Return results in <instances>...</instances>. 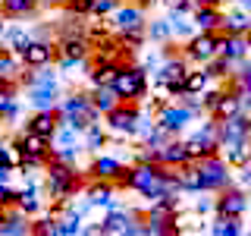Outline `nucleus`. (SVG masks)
<instances>
[{
    "instance_id": "obj_1",
    "label": "nucleus",
    "mask_w": 251,
    "mask_h": 236,
    "mask_svg": "<svg viewBox=\"0 0 251 236\" xmlns=\"http://www.w3.org/2000/svg\"><path fill=\"white\" fill-rule=\"evenodd\" d=\"M57 114H60V126H73L82 136L91 123H100V117H104L94 107V98L88 91H75V94H69V98H63L57 104Z\"/></svg>"
},
{
    "instance_id": "obj_2",
    "label": "nucleus",
    "mask_w": 251,
    "mask_h": 236,
    "mask_svg": "<svg viewBox=\"0 0 251 236\" xmlns=\"http://www.w3.org/2000/svg\"><path fill=\"white\" fill-rule=\"evenodd\" d=\"M78 189H82V173L75 170V164L50 157L47 161V195L53 202H69Z\"/></svg>"
},
{
    "instance_id": "obj_3",
    "label": "nucleus",
    "mask_w": 251,
    "mask_h": 236,
    "mask_svg": "<svg viewBox=\"0 0 251 236\" xmlns=\"http://www.w3.org/2000/svg\"><path fill=\"white\" fill-rule=\"evenodd\" d=\"M113 88H116V94H120V101L138 104V101L148 94V88H151L148 66H141V63H123L116 79H113Z\"/></svg>"
},
{
    "instance_id": "obj_4",
    "label": "nucleus",
    "mask_w": 251,
    "mask_h": 236,
    "mask_svg": "<svg viewBox=\"0 0 251 236\" xmlns=\"http://www.w3.org/2000/svg\"><path fill=\"white\" fill-rule=\"evenodd\" d=\"M88 57H91L88 35H60V41H57V66L63 73L88 63Z\"/></svg>"
},
{
    "instance_id": "obj_5",
    "label": "nucleus",
    "mask_w": 251,
    "mask_h": 236,
    "mask_svg": "<svg viewBox=\"0 0 251 236\" xmlns=\"http://www.w3.org/2000/svg\"><path fill=\"white\" fill-rule=\"evenodd\" d=\"M100 236H141L145 233V217H135L132 211H123V208H110L104 220H100Z\"/></svg>"
},
{
    "instance_id": "obj_6",
    "label": "nucleus",
    "mask_w": 251,
    "mask_h": 236,
    "mask_svg": "<svg viewBox=\"0 0 251 236\" xmlns=\"http://www.w3.org/2000/svg\"><path fill=\"white\" fill-rule=\"evenodd\" d=\"M195 117H198V114H195L185 101H173V104H160V107H157L154 120H157V126H163L167 132H173V136H182Z\"/></svg>"
},
{
    "instance_id": "obj_7",
    "label": "nucleus",
    "mask_w": 251,
    "mask_h": 236,
    "mask_svg": "<svg viewBox=\"0 0 251 236\" xmlns=\"http://www.w3.org/2000/svg\"><path fill=\"white\" fill-rule=\"evenodd\" d=\"M201 167V177H204V192H223V189H229L232 183V173H229V161L220 154H210L198 161Z\"/></svg>"
},
{
    "instance_id": "obj_8",
    "label": "nucleus",
    "mask_w": 251,
    "mask_h": 236,
    "mask_svg": "<svg viewBox=\"0 0 251 236\" xmlns=\"http://www.w3.org/2000/svg\"><path fill=\"white\" fill-rule=\"evenodd\" d=\"M160 177H163V167L157 161H138L132 167V179H129V189L145 199H154L157 195V186H160Z\"/></svg>"
},
{
    "instance_id": "obj_9",
    "label": "nucleus",
    "mask_w": 251,
    "mask_h": 236,
    "mask_svg": "<svg viewBox=\"0 0 251 236\" xmlns=\"http://www.w3.org/2000/svg\"><path fill=\"white\" fill-rule=\"evenodd\" d=\"M138 117H141V110L132 104V101H120V104H116V107L107 114V129H110V132H116V136L135 139Z\"/></svg>"
},
{
    "instance_id": "obj_10",
    "label": "nucleus",
    "mask_w": 251,
    "mask_h": 236,
    "mask_svg": "<svg viewBox=\"0 0 251 236\" xmlns=\"http://www.w3.org/2000/svg\"><path fill=\"white\" fill-rule=\"evenodd\" d=\"M145 6L141 3H120L113 10V29L116 35H145Z\"/></svg>"
},
{
    "instance_id": "obj_11",
    "label": "nucleus",
    "mask_w": 251,
    "mask_h": 236,
    "mask_svg": "<svg viewBox=\"0 0 251 236\" xmlns=\"http://www.w3.org/2000/svg\"><path fill=\"white\" fill-rule=\"evenodd\" d=\"M248 139H251V114L248 110L229 117V120H220V148L245 145Z\"/></svg>"
},
{
    "instance_id": "obj_12",
    "label": "nucleus",
    "mask_w": 251,
    "mask_h": 236,
    "mask_svg": "<svg viewBox=\"0 0 251 236\" xmlns=\"http://www.w3.org/2000/svg\"><path fill=\"white\" fill-rule=\"evenodd\" d=\"M217 31H195L192 38L185 41V51H182V57L188 63H207V60H214L217 57Z\"/></svg>"
},
{
    "instance_id": "obj_13",
    "label": "nucleus",
    "mask_w": 251,
    "mask_h": 236,
    "mask_svg": "<svg viewBox=\"0 0 251 236\" xmlns=\"http://www.w3.org/2000/svg\"><path fill=\"white\" fill-rule=\"evenodd\" d=\"M19 57H22L25 66H35V69L38 66H50L53 57H57V44H53L50 38H31L28 47L19 54Z\"/></svg>"
},
{
    "instance_id": "obj_14",
    "label": "nucleus",
    "mask_w": 251,
    "mask_h": 236,
    "mask_svg": "<svg viewBox=\"0 0 251 236\" xmlns=\"http://www.w3.org/2000/svg\"><path fill=\"white\" fill-rule=\"evenodd\" d=\"M217 51L229 60H245L251 54V35H229L220 29L217 31Z\"/></svg>"
},
{
    "instance_id": "obj_15",
    "label": "nucleus",
    "mask_w": 251,
    "mask_h": 236,
    "mask_svg": "<svg viewBox=\"0 0 251 236\" xmlns=\"http://www.w3.org/2000/svg\"><path fill=\"white\" fill-rule=\"evenodd\" d=\"M214 211L220 217H242L248 211V195L242 189H223L217 205H214Z\"/></svg>"
},
{
    "instance_id": "obj_16",
    "label": "nucleus",
    "mask_w": 251,
    "mask_h": 236,
    "mask_svg": "<svg viewBox=\"0 0 251 236\" xmlns=\"http://www.w3.org/2000/svg\"><path fill=\"white\" fill-rule=\"evenodd\" d=\"M154 161L160 164V167H185V164H192V157H188V148H185V142H176V139H170L167 145L154 148Z\"/></svg>"
},
{
    "instance_id": "obj_17",
    "label": "nucleus",
    "mask_w": 251,
    "mask_h": 236,
    "mask_svg": "<svg viewBox=\"0 0 251 236\" xmlns=\"http://www.w3.org/2000/svg\"><path fill=\"white\" fill-rule=\"evenodd\" d=\"M28 214L25 211H19L13 205V208L3 211V217H0V236H28L31 233V224H28Z\"/></svg>"
},
{
    "instance_id": "obj_18",
    "label": "nucleus",
    "mask_w": 251,
    "mask_h": 236,
    "mask_svg": "<svg viewBox=\"0 0 251 236\" xmlns=\"http://www.w3.org/2000/svg\"><path fill=\"white\" fill-rule=\"evenodd\" d=\"M57 126H60V114H57V107H53V110H35V114H31L28 120H25V129L38 132V136H44V139H53Z\"/></svg>"
},
{
    "instance_id": "obj_19",
    "label": "nucleus",
    "mask_w": 251,
    "mask_h": 236,
    "mask_svg": "<svg viewBox=\"0 0 251 236\" xmlns=\"http://www.w3.org/2000/svg\"><path fill=\"white\" fill-rule=\"evenodd\" d=\"M31 110H53L60 104V85H28Z\"/></svg>"
},
{
    "instance_id": "obj_20",
    "label": "nucleus",
    "mask_w": 251,
    "mask_h": 236,
    "mask_svg": "<svg viewBox=\"0 0 251 236\" xmlns=\"http://www.w3.org/2000/svg\"><path fill=\"white\" fill-rule=\"evenodd\" d=\"M220 29L229 31V35H251V10L235 3L229 13H223V26Z\"/></svg>"
},
{
    "instance_id": "obj_21",
    "label": "nucleus",
    "mask_w": 251,
    "mask_h": 236,
    "mask_svg": "<svg viewBox=\"0 0 251 236\" xmlns=\"http://www.w3.org/2000/svg\"><path fill=\"white\" fill-rule=\"evenodd\" d=\"M19 82H0V120H19Z\"/></svg>"
},
{
    "instance_id": "obj_22",
    "label": "nucleus",
    "mask_w": 251,
    "mask_h": 236,
    "mask_svg": "<svg viewBox=\"0 0 251 236\" xmlns=\"http://www.w3.org/2000/svg\"><path fill=\"white\" fill-rule=\"evenodd\" d=\"M170 29H173V41H188V38L195 35V19H188V10H179V6H173L170 10Z\"/></svg>"
},
{
    "instance_id": "obj_23",
    "label": "nucleus",
    "mask_w": 251,
    "mask_h": 236,
    "mask_svg": "<svg viewBox=\"0 0 251 236\" xmlns=\"http://www.w3.org/2000/svg\"><path fill=\"white\" fill-rule=\"evenodd\" d=\"M185 148H188V157L198 164V161H204V157H210V154H217V151H220V142L207 139V136H201V132H192V136L185 139Z\"/></svg>"
},
{
    "instance_id": "obj_24",
    "label": "nucleus",
    "mask_w": 251,
    "mask_h": 236,
    "mask_svg": "<svg viewBox=\"0 0 251 236\" xmlns=\"http://www.w3.org/2000/svg\"><path fill=\"white\" fill-rule=\"evenodd\" d=\"M88 199L94 208H116V186L110 179H94V186H88Z\"/></svg>"
},
{
    "instance_id": "obj_25",
    "label": "nucleus",
    "mask_w": 251,
    "mask_h": 236,
    "mask_svg": "<svg viewBox=\"0 0 251 236\" xmlns=\"http://www.w3.org/2000/svg\"><path fill=\"white\" fill-rule=\"evenodd\" d=\"M242 98H239V91L235 88H223V94H220V101H217V107L210 110V117H217V120H229V117L235 114H242Z\"/></svg>"
},
{
    "instance_id": "obj_26",
    "label": "nucleus",
    "mask_w": 251,
    "mask_h": 236,
    "mask_svg": "<svg viewBox=\"0 0 251 236\" xmlns=\"http://www.w3.org/2000/svg\"><path fill=\"white\" fill-rule=\"evenodd\" d=\"M31 31L28 29H22V26H6L3 29V35H0V47H6V51H13V54H22L28 47L31 41Z\"/></svg>"
},
{
    "instance_id": "obj_27",
    "label": "nucleus",
    "mask_w": 251,
    "mask_h": 236,
    "mask_svg": "<svg viewBox=\"0 0 251 236\" xmlns=\"http://www.w3.org/2000/svg\"><path fill=\"white\" fill-rule=\"evenodd\" d=\"M120 66H123L120 60H94V66H91V73H88L91 88H98V85H113Z\"/></svg>"
},
{
    "instance_id": "obj_28",
    "label": "nucleus",
    "mask_w": 251,
    "mask_h": 236,
    "mask_svg": "<svg viewBox=\"0 0 251 236\" xmlns=\"http://www.w3.org/2000/svg\"><path fill=\"white\" fill-rule=\"evenodd\" d=\"M22 69H25V63H22L19 54L0 47V82H19Z\"/></svg>"
},
{
    "instance_id": "obj_29",
    "label": "nucleus",
    "mask_w": 251,
    "mask_h": 236,
    "mask_svg": "<svg viewBox=\"0 0 251 236\" xmlns=\"http://www.w3.org/2000/svg\"><path fill=\"white\" fill-rule=\"evenodd\" d=\"M192 19H195V29L198 31H220V26H223V10L220 6H198L192 13Z\"/></svg>"
},
{
    "instance_id": "obj_30",
    "label": "nucleus",
    "mask_w": 251,
    "mask_h": 236,
    "mask_svg": "<svg viewBox=\"0 0 251 236\" xmlns=\"http://www.w3.org/2000/svg\"><path fill=\"white\" fill-rule=\"evenodd\" d=\"M120 170H123V161L113 157V154H98L94 164H91V177L94 179H113Z\"/></svg>"
},
{
    "instance_id": "obj_31",
    "label": "nucleus",
    "mask_w": 251,
    "mask_h": 236,
    "mask_svg": "<svg viewBox=\"0 0 251 236\" xmlns=\"http://www.w3.org/2000/svg\"><path fill=\"white\" fill-rule=\"evenodd\" d=\"M214 82V76L207 73V66H198V69H188L185 76V94H204Z\"/></svg>"
},
{
    "instance_id": "obj_32",
    "label": "nucleus",
    "mask_w": 251,
    "mask_h": 236,
    "mask_svg": "<svg viewBox=\"0 0 251 236\" xmlns=\"http://www.w3.org/2000/svg\"><path fill=\"white\" fill-rule=\"evenodd\" d=\"M179 183H182V192H204V177H201V167L198 164H185L179 167Z\"/></svg>"
},
{
    "instance_id": "obj_33",
    "label": "nucleus",
    "mask_w": 251,
    "mask_h": 236,
    "mask_svg": "<svg viewBox=\"0 0 251 236\" xmlns=\"http://www.w3.org/2000/svg\"><path fill=\"white\" fill-rule=\"evenodd\" d=\"M16 208H19V211H25L28 217L41 214V199H38V186H35V183H28L25 189H19V199H16Z\"/></svg>"
},
{
    "instance_id": "obj_34",
    "label": "nucleus",
    "mask_w": 251,
    "mask_h": 236,
    "mask_svg": "<svg viewBox=\"0 0 251 236\" xmlns=\"http://www.w3.org/2000/svg\"><path fill=\"white\" fill-rule=\"evenodd\" d=\"M91 98H94V107H98L104 117H107L116 104H120V94H116L113 85H98V88L91 91Z\"/></svg>"
},
{
    "instance_id": "obj_35",
    "label": "nucleus",
    "mask_w": 251,
    "mask_h": 236,
    "mask_svg": "<svg viewBox=\"0 0 251 236\" xmlns=\"http://www.w3.org/2000/svg\"><path fill=\"white\" fill-rule=\"evenodd\" d=\"M210 233L214 236H239V233H245V227H242V217H220L210 224Z\"/></svg>"
},
{
    "instance_id": "obj_36",
    "label": "nucleus",
    "mask_w": 251,
    "mask_h": 236,
    "mask_svg": "<svg viewBox=\"0 0 251 236\" xmlns=\"http://www.w3.org/2000/svg\"><path fill=\"white\" fill-rule=\"evenodd\" d=\"M223 157L229 161V167H245L251 161V139L245 145H232V148H223Z\"/></svg>"
},
{
    "instance_id": "obj_37",
    "label": "nucleus",
    "mask_w": 251,
    "mask_h": 236,
    "mask_svg": "<svg viewBox=\"0 0 251 236\" xmlns=\"http://www.w3.org/2000/svg\"><path fill=\"white\" fill-rule=\"evenodd\" d=\"M78 233H88V230L82 227V214L69 208L66 214L60 217V236H78Z\"/></svg>"
},
{
    "instance_id": "obj_38",
    "label": "nucleus",
    "mask_w": 251,
    "mask_h": 236,
    "mask_svg": "<svg viewBox=\"0 0 251 236\" xmlns=\"http://www.w3.org/2000/svg\"><path fill=\"white\" fill-rule=\"evenodd\" d=\"M145 35L151 41H173V29H170V19H154L145 26Z\"/></svg>"
},
{
    "instance_id": "obj_39",
    "label": "nucleus",
    "mask_w": 251,
    "mask_h": 236,
    "mask_svg": "<svg viewBox=\"0 0 251 236\" xmlns=\"http://www.w3.org/2000/svg\"><path fill=\"white\" fill-rule=\"evenodd\" d=\"M104 145H107L104 126H100V123H91L88 129H85V148H88V151H100Z\"/></svg>"
},
{
    "instance_id": "obj_40",
    "label": "nucleus",
    "mask_w": 251,
    "mask_h": 236,
    "mask_svg": "<svg viewBox=\"0 0 251 236\" xmlns=\"http://www.w3.org/2000/svg\"><path fill=\"white\" fill-rule=\"evenodd\" d=\"M31 233L38 236H60V217H38L31 224Z\"/></svg>"
},
{
    "instance_id": "obj_41",
    "label": "nucleus",
    "mask_w": 251,
    "mask_h": 236,
    "mask_svg": "<svg viewBox=\"0 0 251 236\" xmlns=\"http://www.w3.org/2000/svg\"><path fill=\"white\" fill-rule=\"evenodd\" d=\"M170 139H176V136H173V132H167L163 126H154V129L145 136V148H160V145H167Z\"/></svg>"
},
{
    "instance_id": "obj_42",
    "label": "nucleus",
    "mask_w": 251,
    "mask_h": 236,
    "mask_svg": "<svg viewBox=\"0 0 251 236\" xmlns=\"http://www.w3.org/2000/svg\"><path fill=\"white\" fill-rule=\"evenodd\" d=\"M120 6V0H91V16L94 19H104V16H113V10Z\"/></svg>"
},
{
    "instance_id": "obj_43",
    "label": "nucleus",
    "mask_w": 251,
    "mask_h": 236,
    "mask_svg": "<svg viewBox=\"0 0 251 236\" xmlns=\"http://www.w3.org/2000/svg\"><path fill=\"white\" fill-rule=\"evenodd\" d=\"M16 199H19V192H16V189L6 183V179H0V214H3L6 208H13Z\"/></svg>"
},
{
    "instance_id": "obj_44",
    "label": "nucleus",
    "mask_w": 251,
    "mask_h": 236,
    "mask_svg": "<svg viewBox=\"0 0 251 236\" xmlns=\"http://www.w3.org/2000/svg\"><path fill=\"white\" fill-rule=\"evenodd\" d=\"M66 13L73 16H91V0H66Z\"/></svg>"
},
{
    "instance_id": "obj_45",
    "label": "nucleus",
    "mask_w": 251,
    "mask_h": 236,
    "mask_svg": "<svg viewBox=\"0 0 251 236\" xmlns=\"http://www.w3.org/2000/svg\"><path fill=\"white\" fill-rule=\"evenodd\" d=\"M154 126H157V120H154L151 114H141V117H138V129H135V139H141V142H145V136H148V132L154 129Z\"/></svg>"
},
{
    "instance_id": "obj_46",
    "label": "nucleus",
    "mask_w": 251,
    "mask_h": 236,
    "mask_svg": "<svg viewBox=\"0 0 251 236\" xmlns=\"http://www.w3.org/2000/svg\"><path fill=\"white\" fill-rule=\"evenodd\" d=\"M220 94H223V88H207L201 94V101H204V114H210V110L217 107V101H220Z\"/></svg>"
},
{
    "instance_id": "obj_47",
    "label": "nucleus",
    "mask_w": 251,
    "mask_h": 236,
    "mask_svg": "<svg viewBox=\"0 0 251 236\" xmlns=\"http://www.w3.org/2000/svg\"><path fill=\"white\" fill-rule=\"evenodd\" d=\"M235 76H242V85H245V91L251 94V60H245V66H242V73H235Z\"/></svg>"
},
{
    "instance_id": "obj_48",
    "label": "nucleus",
    "mask_w": 251,
    "mask_h": 236,
    "mask_svg": "<svg viewBox=\"0 0 251 236\" xmlns=\"http://www.w3.org/2000/svg\"><path fill=\"white\" fill-rule=\"evenodd\" d=\"M214 205H217V202H207V199H201L198 205H195V211H198V214H204V211H210Z\"/></svg>"
},
{
    "instance_id": "obj_49",
    "label": "nucleus",
    "mask_w": 251,
    "mask_h": 236,
    "mask_svg": "<svg viewBox=\"0 0 251 236\" xmlns=\"http://www.w3.org/2000/svg\"><path fill=\"white\" fill-rule=\"evenodd\" d=\"M167 10H173V6H179V10H185V0H160Z\"/></svg>"
},
{
    "instance_id": "obj_50",
    "label": "nucleus",
    "mask_w": 251,
    "mask_h": 236,
    "mask_svg": "<svg viewBox=\"0 0 251 236\" xmlns=\"http://www.w3.org/2000/svg\"><path fill=\"white\" fill-rule=\"evenodd\" d=\"M242 173H245V177H242V179H245V183H248V186H251V161H248V164H245V167H242Z\"/></svg>"
},
{
    "instance_id": "obj_51",
    "label": "nucleus",
    "mask_w": 251,
    "mask_h": 236,
    "mask_svg": "<svg viewBox=\"0 0 251 236\" xmlns=\"http://www.w3.org/2000/svg\"><path fill=\"white\" fill-rule=\"evenodd\" d=\"M57 3H66V0H41V6H57Z\"/></svg>"
},
{
    "instance_id": "obj_52",
    "label": "nucleus",
    "mask_w": 251,
    "mask_h": 236,
    "mask_svg": "<svg viewBox=\"0 0 251 236\" xmlns=\"http://www.w3.org/2000/svg\"><path fill=\"white\" fill-rule=\"evenodd\" d=\"M3 19H6V16H3V10H0V35H3V29H6V22H3Z\"/></svg>"
},
{
    "instance_id": "obj_53",
    "label": "nucleus",
    "mask_w": 251,
    "mask_h": 236,
    "mask_svg": "<svg viewBox=\"0 0 251 236\" xmlns=\"http://www.w3.org/2000/svg\"><path fill=\"white\" fill-rule=\"evenodd\" d=\"M232 3H242V6H245V3H248V0H232Z\"/></svg>"
}]
</instances>
